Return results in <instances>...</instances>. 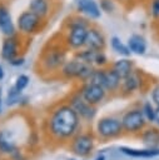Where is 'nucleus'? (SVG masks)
Instances as JSON below:
<instances>
[{
  "mask_svg": "<svg viewBox=\"0 0 159 160\" xmlns=\"http://www.w3.org/2000/svg\"><path fill=\"white\" fill-rule=\"evenodd\" d=\"M94 134L98 140L105 142L121 138L124 135V129L119 118L113 115H105L96 121Z\"/></svg>",
  "mask_w": 159,
  "mask_h": 160,
  "instance_id": "nucleus-4",
  "label": "nucleus"
},
{
  "mask_svg": "<svg viewBox=\"0 0 159 160\" xmlns=\"http://www.w3.org/2000/svg\"><path fill=\"white\" fill-rule=\"evenodd\" d=\"M28 10L46 20L53 11V2L51 0H30L28 4Z\"/></svg>",
  "mask_w": 159,
  "mask_h": 160,
  "instance_id": "nucleus-19",
  "label": "nucleus"
},
{
  "mask_svg": "<svg viewBox=\"0 0 159 160\" xmlns=\"http://www.w3.org/2000/svg\"><path fill=\"white\" fill-rule=\"evenodd\" d=\"M95 54L96 51L94 50H90L88 48H83L80 50H76L74 51V58L78 59L79 61L86 64V65H90V66H94V60H95ZM95 68V66H94Z\"/></svg>",
  "mask_w": 159,
  "mask_h": 160,
  "instance_id": "nucleus-23",
  "label": "nucleus"
},
{
  "mask_svg": "<svg viewBox=\"0 0 159 160\" xmlns=\"http://www.w3.org/2000/svg\"><path fill=\"white\" fill-rule=\"evenodd\" d=\"M126 45H128L130 52L135 54V55H144L146 52V49H148L144 36H141L139 34L130 35L128 41H126Z\"/></svg>",
  "mask_w": 159,
  "mask_h": 160,
  "instance_id": "nucleus-22",
  "label": "nucleus"
},
{
  "mask_svg": "<svg viewBox=\"0 0 159 160\" xmlns=\"http://www.w3.org/2000/svg\"><path fill=\"white\" fill-rule=\"evenodd\" d=\"M138 136L141 139V142L146 148H156L159 144V128L146 125Z\"/></svg>",
  "mask_w": 159,
  "mask_h": 160,
  "instance_id": "nucleus-20",
  "label": "nucleus"
},
{
  "mask_svg": "<svg viewBox=\"0 0 159 160\" xmlns=\"http://www.w3.org/2000/svg\"><path fill=\"white\" fill-rule=\"evenodd\" d=\"M81 119L66 102L55 105L44 122V131L53 142L68 144L70 139L81 131Z\"/></svg>",
  "mask_w": 159,
  "mask_h": 160,
  "instance_id": "nucleus-1",
  "label": "nucleus"
},
{
  "mask_svg": "<svg viewBox=\"0 0 159 160\" xmlns=\"http://www.w3.org/2000/svg\"><path fill=\"white\" fill-rule=\"evenodd\" d=\"M149 14L153 20H159V0H150L149 2Z\"/></svg>",
  "mask_w": 159,
  "mask_h": 160,
  "instance_id": "nucleus-31",
  "label": "nucleus"
},
{
  "mask_svg": "<svg viewBox=\"0 0 159 160\" xmlns=\"http://www.w3.org/2000/svg\"><path fill=\"white\" fill-rule=\"evenodd\" d=\"M150 96H151V101L158 106L159 105V82H156L150 91Z\"/></svg>",
  "mask_w": 159,
  "mask_h": 160,
  "instance_id": "nucleus-32",
  "label": "nucleus"
},
{
  "mask_svg": "<svg viewBox=\"0 0 159 160\" xmlns=\"http://www.w3.org/2000/svg\"><path fill=\"white\" fill-rule=\"evenodd\" d=\"M45 25H46L45 19H41L40 16L35 15L28 9L21 11L16 18V29L19 35H21L23 38H31L41 32Z\"/></svg>",
  "mask_w": 159,
  "mask_h": 160,
  "instance_id": "nucleus-6",
  "label": "nucleus"
},
{
  "mask_svg": "<svg viewBox=\"0 0 159 160\" xmlns=\"http://www.w3.org/2000/svg\"><path fill=\"white\" fill-rule=\"evenodd\" d=\"M0 115H1V104H0Z\"/></svg>",
  "mask_w": 159,
  "mask_h": 160,
  "instance_id": "nucleus-40",
  "label": "nucleus"
},
{
  "mask_svg": "<svg viewBox=\"0 0 159 160\" xmlns=\"http://www.w3.org/2000/svg\"><path fill=\"white\" fill-rule=\"evenodd\" d=\"M115 1H119V2H129L130 0H115Z\"/></svg>",
  "mask_w": 159,
  "mask_h": 160,
  "instance_id": "nucleus-38",
  "label": "nucleus"
},
{
  "mask_svg": "<svg viewBox=\"0 0 159 160\" xmlns=\"http://www.w3.org/2000/svg\"><path fill=\"white\" fill-rule=\"evenodd\" d=\"M23 36L15 34L11 36H4L3 44H1V50H0V56L3 60L5 61H10L11 59L16 58L20 55V50H21V41Z\"/></svg>",
  "mask_w": 159,
  "mask_h": 160,
  "instance_id": "nucleus-11",
  "label": "nucleus"
},
{
  "mask_svg": "<svg viewBox=\"0 0 159 160\" xmlns=\"http://www.w3.org/2000/svg\"><path fill=\"white\" fill-rule=\"evenodd\" d=\"M4 76H5V71H4V68L0 65V81L4 79Z\"/></svg>",
  "mask_w": 159,
  "mask_h": 160,
  "instance_id": "nucleus-36",
  "label": "nucleus"
},
{
  "mask_svg": "<svg viewBox=\"0 0 159 160\" xmlns=\"http://www.w3.org/2000/svg\"><path fill=\"white\" fill-rule=\"evenodd\" d=\"M109 65V59L104 51H96L95 54V60H94V66L95 68H105Z\"/></svg>",
  "mask_w": 159,
  "mask_h": 160,
  "instance_id": "nucleus-28",
  "label": "nucleus"
},
{
  "mask_svg": "<svg viewBox=\"0 0 159 160\" xmlns=\"http://www.w3.org/2000/svg\"><path fill=\"white\" fill-rule=\"evenodd\" d=\"M29 81H30V79H29L28 75H25V74H20V75L16 78V80H15L14 88H15L16 90H19V91H24V90L28 88Z\"/></svg>",
  "mask_w": 159,
  "mask_h": 160,
  "instance_id": "nucleus-29",
  "label": "nucleus"
},
{
  "mask_svg": "<svg viewBox=\"0 0 159 160\" xmlns=\"http://www.w3.org/2000/svg\"><path fill=\"white\" fill-rule=\"evenodd\" d=\"M104 72H105V84H104L105 90L110 94L119 92L120 84H121V78L119 76V74L110 65L104 68Z\"/></svg>",
  "mask_w": 159,
  "mask_h": 160,
  "instance_id": "nucleus-18",
  "label": "nucleus"
},
{
  "mask_svg": "<svg viewBox=\"0 0 159 160\" xmlns=\"http://www.w3.org/2000/svg\"><path fill=\"white\" fill-rule=\"evenodd\" d=\"M78 92L81 95V98L86 102L95 105V106L101 104L108 95V91L105 90V88H103L101 85L91 84V82L80 84V86L78 88Z\"/></svg>",
  "mask_w": 159,
  "mask_h": 160,
  "instance_id": "nucleus-10",
  "label": "nucleus"
},
{
  "mask_svg": "<svg viewBox=\"0 0 159 160\" xmlns=\"http://www.w3.org/2000/svg\"><path fill=\"white\" fill-rule=\"evenodd\" d=\"M110 46H111V49H113L116 54H119L120 56L130 58V55H131V52H130L128 45L124 44V42L120 40V38H118V36H111V39H110Z\"/></svg>",
  "mask_w": 159,
  "mask_h": 160,
  "instance_id": "nucleus-24",
  "label": "nucleus"
},
{
  "mask_svg": "<svg viewBox=\"0 0 159 160\" xmlns=\"http://www.w3.org/2000/svg\"><path fill=\"white\" fill-rule=\"evenodd\" d=\"M145 84V79H144V72L141 70H134L130 75H128L126 78L121 79V84H120V89H119V94L124 98H128L138 91H141Z\"/></svg>",
  "mask_w": 159,
  "mask_h": 160,
  "instance_id": "nucleus-9",
  "label": "nucleus"
},
{
  "mask_svg": "<svg viewBox=\"0 0 159 160\" xmlns=\"http://www.w3.org/2000/svg\"><path fill=\"white\" fill-rule=\"evenodd\" d=\"M140 108H141V111H143L144 118L146 119V121L153 124L154 120H155V108L153 106V104L150 101H145Z\"/></svg>",
  "mask_w": 159,
  "mask_h": 160,
  "instance_id": "nucleus-27",
  "label": "nucleus"
},
{
  "mask_svg": "<svg viewBox=\"0 0 159 160\" xmlns=\"http://www.w3.org/2000/svg\"><path fill=\"white\" fill-rule=\"evenodd\" d=\"M9 64H10L11 66H14V68H19V66H23V65L25 64V58L19 55V56H16V58L11 59V60L9 61Z\"/></svg>",
  "mask_w": 159,
  "mask_h": 160,
  "instance_id": "nucleus-34",
  "label": "nucleus"
},
{
  "mask_svg": "<svg viewBox=\"0 0 159 160\" xmlns=\"http://www.w3.org/2000/svg\"><path fill=\"white\" fill-rule=\"evenodd\" d=\"M9 156H10V160H26V156H25V154L20 150V148H18L15 151H13Z\"/></svg>",
  "mask_w": 159,
  "mask_h": 160,
  "instance_id": "nucleus-33",
  "label": "nucleus"
},
{
  "mask_svg": "<svg viewBox=\"0 0 159 160\" xmlns=\"http://www.w3.org/2000/svg\"><path fill=\"white\" fill-rule=\"evenodd\" d=\"M0 31L4 36H11L16 34V25L13 21L11 14L6 4L0 1Z\"/></svg>",
  "mask_w": 159,
  "mask_h": 160,
  "instance_id": "nucleus-15",
  "label": "nucleus"
},
{
  "mask_svg": "<svg viewBox=\"0 0 159 160\" xmlns=\"http://www.w3.org/2000/svg\"><path fill=\"white\" fill-rule=\"evenodd\" d=\"M106 44H108L106 36L103 32V30L99 26L91 24L86 32V40L84 48H88L94 51H104L106 49Z\"/></svg>",
  "mask_w": 159,
  "mask_h": 160,
  "instance_id": "nucleus-12",
  "label": "nucleus"
},
{
  "mask_svg": "<svg viewBox=\"0 0 159 160\" xmlns=\"http://www.w3.org/2000/svg\"><path fill=\"white\" fill-rule=\"evenodd\" d=\"M94 160H105V155L104 154H99Z\"/></svg>",
  "mask_w": 159,
  "mask_h": 160,
  "instance_id": "nucleus-37",
  "label": "nucleus"
},
{
  "mask_svg": "<svg viewBox=\"0 0 159 160\" xmlns=\"http://www.w3.org/2000/svg\"><path fill=\"white\" fill-rule=\"evenodd\" d=\"M68 104L78 112V115L80 116L81 121H84V122H91L96 116L98 108L95 105H91V104L86 102L81 98V95L78 92V90L73 91L69 95Z\"/></svg>",
  "mask_w": 159,
  "mask_h": 160,
  "instance_id": "nucleus-8",
  "label": "nucleus"
},
{
  "mask_svg": "<svg viewBox=\"0 0 159 160\" xmlns=\"http://www.w3.org/2000/svg\"><path fill=\"white\" fill-rule=\"evenodd\" d=\"M3 102V96H1V88H0V104Z\"/></svg>",
  "mask_w": 159,
  "mask_h": 160,
  "instance_id": "nucleus-39",
  "label": "nucleus"
},
{
  "mask_svg": "<svg viewBox=\"0 0 159 160\" xmlns=\"http://www.w3.org/2000/svg\"><path fill=\"white\" fill-rule=\"evenodd\" d=\"M88 82L91 84H96V85H101L104 88L105 84V72H104V68H95L93 74L90 75Z\"/></svg>",
  "mask_w": 159,
  "mask_h": 160,
  "instance_id": "nucleus-26",
  "label": "nucleus"
},
{
  "mask_svg": "<svg viewBox=\"0 0 159 160\" xmlns=\"http://www.w3.org/2000/svg\"><path fill=\"white\" fill-rule=\"evenodd\" d=\"M99 8L101 11H104L106 14H111L115 10V0H100Z\"/></svg>",
  "mask_w": 159,
  "mask_h": 160,
  "instance_id": "nucleus-30",
  "label": "nucleus"
},
{
  "mask_svg": "<svg viewBox=\"0 0 159 160\" xmlns=\"http://www.w3.org/2000/svg\"><path fill=\"white\" fill-rule=\"evenodd\" d=\"M68 52L69 49L64 42V38L55 39L51 38L43 48L39 59H38V66H39V74H58L64 65V62L68 60Z\"/></svg>",
  "mask_w": 159,
  "mask_h": 160,
  "instance_id": "nucleus-2",
  "label": "nucleus"
},
{
  "mask_svg": "<svg viewBox=\"0 0 159 160\" xmlns=\"http://www.w3.org/2000/svg\"><path fill=\"white\" fill-rule=\"evenodd\" d=\"M120 121L124 129V134L131 135V136L139 135L144 130V128L148 125V121L144 118V114L140 106L128 109L120 118Z\"/></svg>",
  "mask_w": 159,
  "mask_h": 160,
  "instance_id": "nucleus-7",
  "label": "nucleus"
},
{
  "mask_svg": "<svg viewBox=\"0 0 159 160\" xmlns=\"http://www.w3.org/2000/svg\"><path fill=\"white\" fill-rule=\"evenodd\" d=\"M110 66L119 74V76H120L121 79L126 78L128 75H130V74L135 70V64H134V61H133L131 59L124 58V56H123L121 59L115 60Z\"/></svg>",
  "mask_w": 159,
  "mask_h": 160,
  "instance_id": "nucleus-21",
  "label": "nucleus"
},
{
  "mask_svg": "<svg viewBox=\"0 0 159 160\" xmlns=\"http://www.w3.org/2000/svg\"><path fill=\"white\" fill-rule=\"evenodd\" d=\"M21 99H23V91L16 90L13 85L8 90V94H6V98H5V104L8 106H14L16 104H20Z\"/></svg>",
  "mask_w": 159,
  "mask_h": 160,
  "instance_id": "nucleus-25",
  "label": "nucleus"
},
{
  "mask_svg": "<svg viewBox=\"0 0 159 160\" xmlns=\"http://www.w3.org/2000/svg\"><path fill=\"white\" fill-rule=\"evenodd\" d=\"M19 148L16 136L11 130L3 129L0 130V154L10 155Z\"/></svg>",
  "mask_w": 159,
  "mask_h": 160,
  "instance_id": "nucleus-17",
  "label": "nucleus"
},
{
  "mask_svg": "<svg viewBox=\"0 0 159 160\" xmlns=\"http://www.w3.org/2000/svg\"><path fill=\"white\" fill-rule=\"evenodd\" d=\"M76 11L89 20H98L101 16V10L95 0H76Z\"/></svg>",
  "mask_w": 159,
  "mask_h": 160,
  "instance_id": "nucleus-14",
  "label": "nucleus"
},
{
  "mask_svg": "<svg viewBox=\"0 0 159 160\" xmlns=\"http://www.w3.org/2000/svg\"><path fill=\"white\" fill-rule=\"evenodd\" d=\"M91 21L81 14L70 15L64 21V42L69 50L76 51L85 46L86 32Z\"/></svg>",
  "mask_w": 159,
  "mask_h": 160,
  "instance_id": "nucleus-3",
  "label": "nucleus"
},
{
  "mask_svg": "<svg viewBox=\"0 0 159 160\" xmlns=\"http://www.w3.org/2000/svg\"><path fill=\"white\" fill-rule=\"evenodd\" d=\"M86 64L79 61L78 59H75L74 56L71 59H68L64 65L61 66L60 71H59V75L61 79L64 80H79L84 68H85Z\"/></svg>",
  "mask_w": 159,
  "mask_h": 160,
  "instance_id": "nucleus-13",
  "label": "nucleus"
},
{
  "mask_svg": "<svg viewBox=\"0 0 159 160\" xmlns=\"http://www.w3.org/2000/svg\"><path fill=\"white\" fill-rule=\"evenodd\" d=\"M69 160H75V159H69Z\"/></svg>",
  "mask_w": 159,
  "mask_h": 160,
  "instance_id": "nucleus-41",
  "label": "nucleus"
},
{
  "mask_svg": "<svg viewBox=\"0 0 159 160\" xmlns=\"http://www.w3.org/2000/svg\"><path fill=\"white\" fill-rule=\"evenodd\" d=\"M154 122H155L156 126L159 128V105L155 108V120H154Z\"/></svg>",
  "mask_w": 159,
  "mask_h": 160,
  "instance_id": "nucleus-35",
  "label": "nucleus"
},
{
  "mask_svg": "<svg viewBox=\"0 0 159 160\" xmlns=\"http://www.w3.org/2000/svg\"><path fill=\"white\" fill-rule=\"evenodd\" d=\"M119 151L126 156L135 158V159H151L159 156V148H144V149H135L129 146H120Z\"/></svg>",
  "mask_w": 159,
  "mask_h": 160,
  "instance_id": "nucleus-16",
  "label": "nucleus"
},
{
  "mask_svg": "<svg viewBox=\"0 0 159 160\" xmlns=\"http://www.w3.org/2000/svg\"><path fill=\"white\" fill-rule=\"evenodd\" d=\"M96 136L90 131H79L68 142V148L73 155L79 159H88L96 145Z\"/></svg>",
  "mask_w": 159,
  "mask_h": 160,
  "instance_id": "nucleus-5",
  "label": "nucleus"
}]
</instances>
